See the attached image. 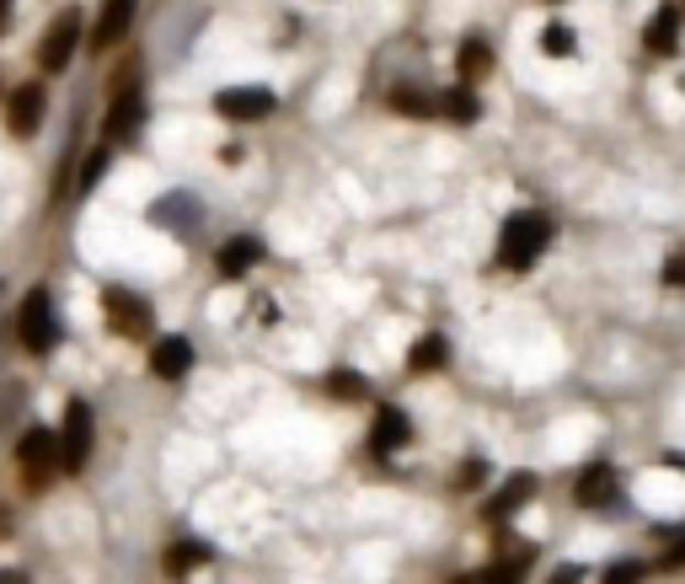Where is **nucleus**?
Returning a JSON list of instances; mask_svg holds the SVG:
<instances>
[{
  "label": "nucleus",
  "instance_id": "f257e3e1",
  "mask_svg": "<svg viewBox=\"0 0 685 584\" xmlns=\"http://www.w3.org/2000/svg\"><path fill=\"white\" fill-rule=\"evenodd\" d=\"M546 242H552V220H546L541 209L509 214V220H504V231H498V263L520 274V268H530V263L546 252Z\"/></svg>",
  "mask_w": 685,
  "mask_h": 584
},
{
  "label": "nucleus",
  "instance_id": "f03ea898",
  "mask_svg": "<svg viewBox=\"0 0 685 584\" xmlns=\"http://www.w3.org/2000/svg\"><path fill=\"white\" fill-rule=\"evenodd\" d=\"M91 440H97L91 408H86L81 397L65 403V423H59V434H54V445H59V472H81L86 461H91Z\"/></svg>",
  "mask_w": 685,
  "mask_h": 584
},
{
  "label": "nucleus",
  "instance_id": "7ed1b4c3",
  "mask_svg": "<svg viewBox=\"0 0 685 584\" xmlns=\"http://www.w3.org/2000/svg\"><path fill=\"white\" fill-rule=\"evenodd\" d=\"M102 317H108V328L119 338H145L151 322H156L151 300H140V295L123 290V285H108V290H102Z\"/></svg>",
  "mask_w": 685,
  "mask_h": 584
},
{
  "label": "nucleus",
  "instance_id": "20e7f679",
  "mask_svg": "<svg viewBox=\"0 0 685 584\" xmlns=\"http://www.w3.org/2000/svg\"><path fill=\"white\" fill-rule=\"evenodd\" d=\"M76 43H81V11H76V5H65V11H59V16L48 22V33H43V43H38L43 76H59V70L70 65Z\"/></svg>",
  "mask_w": 685,
  "mask_h": 584
},
{
  "label": "nucleus",
  "instance_id": "39448f33",
  "mask_svg": "<svg viewBox=\"0 0 685 584\" xmlns=\"http://www.w3.org/2000/svg\"><path fill=\"white\" fill-rule=\"evenodd\" d=\"M16 338H22V349H33V354H48V349L59 343V322H54V300H48V290H33L22 300Z\"/></svg>",
  "mask_w": 685,
  "mask_h": 584
},
{
  "label": "nucleus",
  "instance_id": "423d86ee",
  "mask_svg": "<svg viewBox=\"0 0 685 584\" xmlns=\"http://www.w3.org/2000/svg\"><path fill=\"white\" fill-rule=\"evenodd\" d=\"M16 466H22L27 488H43V483L59 472V445H54V434H48V429H27L22 445H16Z\"/></svg>",
  "mask_w": 685,
  "mask_h": 584
},
{
  "label": "nucleus",
  "instance_id": "0eeeda50",
  "mask_svg": "<svg viewBox=\"0 0 685 584\" xmlns=\"http://www.w3.org/2000/svg\"><path fill=\"white\" fill-rule=\"evenodd\" d=\"M43 86L38 81H27V86H16L11 91V102H5V129L16 134V140H27V134H38V124H43Z\"/></svg>",
  "mask_w": 685,
  "mask_h": 584
},
{
  "label": "nucleus",
  "instance_id": "6e6552de",
  "mask_svg": "<svg viewBox=\"0 0 685 584\" xmlns=\"http://www.w3.org/2000/svg\"><path fill=\"white\" fill-rule=\"evenodd\" d=\"M214 113H225V119H268L274 113V91L268 86H225L214 97Z\"/></svg>",
  "mask_w": 685,
  "mask_h": 584
},
{
  "label": "nucleus",
  "instance_id": "1a4fd4ad",
  "mask_svg": "<svg viewBox=\"0 0 685 584\" xmlns=\"http://www.w3.org/2000/svg\"><path fill=\"white\" fill-rule=\"evenodd\" d=\"M145 124V97L129 86V91H113V108H108V119H102V140H129V134H140Z\"/></svg>",
  "mask_w": 685,
  "mask_h": 584
},
{
  "label": "nucleus",
  "instance_id": "9d476101",
  "mask_svg": "<svg viewBox=\"0 0 685 584\" xmlns=\"http://www.w3.org/2000/svg\"><path fill=\"white\" fill-rule=\"evenodd\" d=\"M134 5H140V0H102V5H97V27H91V48H97V54H102V48H113V43L129 33Z\"/></svg>",
  "mask_w": 685,
  "mask_h": 584
},
{
  "label": "nucleus",
  "instance_id": "9b49d317",
  "mask_svg": "<svg viewBox=\"0 0 685 584\" xmlns=\"http://www.w3.org/2000/svg\"><path fill=\"white\" fill-rule=\"evenodd\" d=\"M151 371H156L162 381H183L188 371H194V343H188V338H177V333L162 338V343L151 349Z\"/></svg>",
  "mask_w": 685,
  "mask_h": 584
},
{
  "label": "nucleus",
  "instance_id": "f8f14e48",
  "mask_svg": "<svg viewBox=\"0 0 685 584\" xmlns=\"http://www.w3.org/2000/svg\"><path fill=\"white\" fill-rule=\"evenodd\" d=\"M407 440H412V423H407L402 408H380V414H375V429H369V445H375L380 456H391V451H402Z\"/></svg>",
  "mask_w": 685,
  "mask_h": 584
},
{
  "label": "nucleus",
  "instance_id": "ddd939ff",
  "mask_svg": "<svg viewBox=\"0 0 685 584\" xmlns=\"http://www.w3.org/2000/svg\"><path fill=\"white\" fill-rule=\"evenodd\" d=\"M214 263H220V274H225V279H242L246 268H257V263H263V242H257V236H236V242H225V247H220Z\"/></svg>",
  "mask_w": 685,
  "mask_h": 584
},
{
  "label": "nucleus",
  "instance_id": "4468645a",
  "mask_svg": "<svg viewBox=\"0 0 685 584\" xmlns=\"http://www.w3.org/2000/svg\"><path fill=\"white\" fill-rule=\"evenodd\" d=\"M578 504L584 509H605V504H616V472L610 466H584V477H578Z\"/></svg>",
  "mask_w": 685,
  "mask_h": 584
},
{
  "label": "nucleus",
  "instance_id": "2eb2a0df",
  "mask_svg": "<svg viewBox=\"0 0 685 584\" xmlns=\"http://www.w3.org/2000/svg\"><path fill=\"white\" fill-rule=\"evenodd\" d=\"M530 494H535V477H530V472H515V477L498 488V499L487 504V520H509L515 509H524V504H530Z\"/></svg>",
  "mask_w": 685,
  "mask_h": 584
},
{
  "label": "nucleus",
  "instance_id": "dca6fc26",
  "mask_svg": "<svg viewBox=\"0 0 685 584\" xmlns=\"http://www.w3.org/2000/svg\"><path fill=\"white\" fill-rule=\"evenodd\" d=\"M675 38H681V16H675V5H659V16L648 22L643 43L653 54H675Z\"/></svg>",
  "mask_w": 685,
  "mask_h": 584
},
{
  "label": "nucleus",
  "instance_id": "f3484780",
  "mask_svg": "<svg viewBox=\"0 0 685 584\" xmlns=\"http://www.w3.org/2000/svg\"><path fill=\"white\" fill-rule=\"evenodd\" d=\"M444 360H450V343H444L440 333H429V338H418L412 343V354H407V365L423 376V371H444Z\"/></svg>",
  "mask_w": 685,
  "mask_h": 584
},
{
  "label": "nucleus",
  "instance_id": "a211bd4d",
  "mask_svg": "<svg viewBox=\"0 0 685 584\" xmlns=\"http://www.w3.org/2000/svg\"><path fill=\"white\" fill-rule=\"evenodd\" d=\"M199 563H209V547L203 542H177V547H166V574L172 580H188Z\"/></svg>",
  "mask_w": 685,
  "mask_h": 584
},
{
  "label": "nucleus",
  "instance_id": "6ab92c4d",
  "mask_svg": "<svg viewBox=\"0 0 685 584\" xmlns=\"http://www.w3.org/2000/svg\"><path fill=\"white\" fill-rule=\"evenodd\" d=\"M455 65H461L466 81H483L487 70H493V48H487L483 38H466L461 43V54H455Z\"/></svg>",
  "mask_w": 685,
  "mask_h": 584
},
{
  "label": "nucleus",
  "instance_id": "aec40b11",
  "mask_svg": "<svg viewBox=\"0 0 685 584\" xmlns=\"http://www.w3.org/2000/svg\"><path fill=\"white\" fill-rule=\"evenodd\" d=\"M327 392H332V397H354V403H360V397H369V381L354 376V371H332V376H327Z\"/></svg>",
  "mask_w": 685,
  "mask_h": 584
},
{
  "label": "nucleus",
  "instance_id": "412c9836",
  "mask_svg": "<svg viewBox=\"0 0 685 584\" xmlns=\"http://www.w3.org/2000/svg\"><path fill=\"white\" fill-rule=\"evenodd\" d=\"M444 113H450L455 124H472V119H477L483 108H477V97H472V91L461 86V91H450V97H444Z\"/></svg>",
  "mask_w": 685,
  "mask_h": 584
},
{
  "label": "nucleus",
  "instance_id": "4be33fe9",
  "mask_svg": "<svg viewBox=\"0 0 685 584\" xmlns=\"http://www.w3.org/2000/svg\"><path fill=\"white\" fill-rule=\"evenodd\" d=\"M541 48H546V54H573V33H567L563 22H552V27L541 33Z\"/></svg>",
  "mask_w": 685,
  "mask_h": 584
},
{
  "label": "nucleus",
  "instance_id": "5701e85b",
  "mask_svg": "<svg viewBox=\"0 0 685 584\" xmlns=\"http://www.w3.org/2000/svg\"><path fill=\"white\" fill-rule=\"evenodd\" d=\"M102 172H108V145L86 156V167H81V194H86V188H97V177H102Z\"/></svg>",
  "mask_w": 685,
  "mask_h": 584
},
{
  "label": "nucleus",
  "instance_id": "b1692460",
  "mask_svg": "<svg viewBox=\"0 0 685 584\" xmlns=\"http://www.w3.org/2000/svg\"><path fill=\"white\" fill-rule=\"evenodd\" d=\"M643 580V563H616V569H605L600 584H638Z\"/></svg>",
  "mask_w": 685,
  "mask_h": 584
},
{
  "label": "nucleus",
  "instance_id": "393cba45",
  "mask_svg": "<svg viewBox=\"0 0 685 584\" xmlns=\"http://www.w3.org/2000/svg\"><path fill=\"white\" fill-rule=\"evenodd\" d=\"M397 108H402V113H412V119L434 113V108H429V97H412V91H397Z\"/></svg>",
  "mask_w": 685,
  "mask_h": 584
},
{
  "label": "nucleus",
  "instance_id": "a878e982",
  "mask_svg": "<svg viewBox=\"0 0 685 584\" xmlns=\"http://www.w3.org/2000/svg\"><path fill=\"white\" fill-rule=\"evenodd\" d=\"M664 279H670V285H685V252L670 263V268H664Z\"/></svg>",
  "mask_w": 685,
  "mask_h": 584
},
{
  "label": "nucleus",
  "instance_id": "bb28decb",
  "mask_svg": "<svg viewBox=\"0 0 685 584\" xmlns=\"http://www.w3.org/2000/svg\"><path fill=\"white\" fill-rule=\"evenodd\" d=\"M681 563H685V537L670 547V552H664V569H681Z\"/></svg>",
  "mask_w": 685,
  "mask_h": 584
},
{
  "label": "nucleus",
  "instance_id": "cd10ccee",
  "mask_svg": "<svg viewBox=\"0 0 685 584\" xmlns=\"http://www.w3.org/2000/svg\"><path fill=\"white\" fill-rule=\"evenodd\" d=\"M0 584H27V574L22 569H0Z\"/></svg>",
  "mask_w": 685,
  "mask_h": 584
},
{
  "label": "nucleus",
  "instance_id": "c85d7f7f",
  "mask_svg": "<svg viewBox=\"0 0 685 584\" xmlns=\"http://www.w3.org/2000/svg\"><path fill=\"white\" fill-rule=\"evenodd\" d=\"M578 580H584V569H563V574H557L552 584H578Z\"/></svg>",
  "mask_w": 685,
  "mask_h": 584
},
{
  "label": "nucleus",
  "instance_id": "c756f323",
  "mask_svg": "<svg viewBox=\"0 0 685 584\" xmlns=\"http://www.w3.org/2000/svg\"><path fill=\"white\" fill-rule=\"evenodd\" d=\"M450 584H493L487 574H461V580H450Z\"/></svg>",
  "mask_w": 685,
  "mask_h": 584
},
{
  "label": "nucleus",
  "instance_id": "7c9ffc66",
  "mask_svg": "<svg viewBox=\"0 0 685 584\" xmlns=\"http://www.w3.org/2000/svg\"><path fill=\"white\" fill-rule=\"evenodd\" d=\"M5 16H11V0H0V27H5Z\"/></svg>",
  "mask_w": 685,
  "mask_h": 584
},
{
  "label": "nucleus",
  "instance_id": "2f4dec72",
  "mask_svg": "<svg viewBox=\"0 0 685 584\" xmlns=\"http://www.w3.org/2000/svg\"><path fill=\"white\" fill-rule=\"evenodd\" d=\"M5 531H11V520H5V509H0V537H5Z\"/></svg>",
  "mask_w": 685,
  "mask_h": 584
},
{
  "label": "nucleus",
  "instance_id": "473e14b6",
  "mask_svg": "<svg viewBox=\"0 0 685 584\" xmlns=\"http://www.w3.org/2000/svg\"><path fill=\"white\" fill-rule=\"evenodd\" d=\"M681 5H685V0H681Z\"/></svg>",
  "mask_w": 685,
  "mask_h": 584
}]
</instances>
